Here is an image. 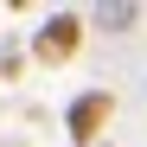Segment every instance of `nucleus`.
Instances as JSON below:
<instances>
[{
  "label": "nucleus",
  "instance_id": "obj_3",
  "mask_svg": "<svg viewBox=\"0 0 147 147\" xmlns=\"http://www.w3.org/2000/svg\"><path fill=\"white\" fill-rule=\"evenodd\" d=\"M134 19H141V7H96V26L102 32H128Z\"/></svg>",
  "mask_w": 147,
  "mask_h": 147
},
{
  "label": "nucleus",
  "instance_id": "obj_1",
  "mask_svg": "<svg viewBox=\"0 0 147 147\" xmlns=\"http://www.w3.org/2000/svg\"><path fill=\"white\" fill-rule=\"evenodd\" d=\"M109 115H115V96H109V90H83L77 102L64 109V128H70V141H77V147H90V141H102Z\"/></svg>",
  "mask_w": 147,
  "mask_h": 147
},
{
  "label": "nucleus",
  "instance_id": "obj_2",
  "mask_svg": "<svg viewBox=\"0 0 147 147\" xmlns=\"http://www.w3.org/2000/svg\"><path fill=\"white\" fill-rule=\"evenodd\" d=\"M77 38H83V19L77 13H51L38 26V38H32V58L38 64H64L70 51H77Z\"/></svg>",
  "mask_w": 147,
  "mask_h": 147
}]
</instances>
